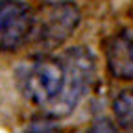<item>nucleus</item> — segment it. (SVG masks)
<instances>
[{
    "label": "nucleus",
    "mask_w": 133,
    "mask_h": 133,
    "mask_svg": "<svg viewBox=\"0 0 133 133\" xmlns=\"http://www.w3.org/2000/svg\"><path fill=\"white\" fill-rule=\"evenodd\" d=\"M96 76V57L85 46L41 54L19 69V87L43 115L63 118L74 113Z\"/></svg>",
    "instance_id": "f257e3e1"
},
{
    "label": "nucleus",
    "mask_w": 133,
    "mask_h": 133,
    "mask_svg": "<svg viewBox=\"0 0 133 133\" xmlns=\"http://www.w3.org/2000/svg\"><path fill=\"white\" fill-rule=\"evenodd\" d=\"M79 21L81 15L74 2L69 0L48 2L33 11L30 41L44 52H52L76 31Z\"/></svg>",
    "instance_id": "f03ea898"
},
{
    "label": "nucleus",
    "mask_w": 133,
    "mask_h": 133,
    "mask_svg": "<svg viewBox=\"0 0 133 133\" xmlns=\"http://www.w3.org/2000/svg\"><path fill=\"white\" fill-rule=\"evenodd\" d=\"M33 11L22 0H0V50H17L30 41Z\"/></svg>",
    "instance_id": "7ed1b4c3"
},
{
    "label": "nucleus",
    "mask_w": 133,
    "mask_h": 133,
    "mask_svg": "<svg viewBox=\"0 0 133 133\" xmlns=\"http://www.w3.org/2000/svg\"><path fill=\"white\" fill-rule=\"evenodd\" d=\"M105 63L118 79H133V30L124 28L105 41Z\"/></svg>",
    "instance_id": "20e7f679"
},
{
    "label": "nucleus",
    "mask_w": 133,
    "mask_h": 133,
    "mask_svg": "<svg viewBox=\"0 0 133 133\" xmlns=\"http://www.w3.org/2000/svg\"><path fill=\"white\" fill-rule=\"evenodd\" d=\"M113 115L118 126L133 129V87L122 91L113 100Z\"/></svg>",
    "instance_id": "39448f33"
},
{
    "label": "nucleus",
    "mask_w": 133,
    "mask_h": 133,
    "mask_svg": "<svg viewBox=\"0 0 133 133\" xmlns=\"http://www.w3.org/2000/svg\"><path fill=\"white\" fill-rule=\"evenodd\" d=\"M87 133H122V129L109 120H96L87 129Z\"/></svg>",
    "instance_id": "423d86ee"
},
{
    "label": "nucleus",
    "mask_w": 133,
    "mask_h": 133,
    "mask_svg": "<svg viewBox=\"0 0 133 133\" xmlns=\"http://www.w3.org/2000/svg\"><path fill=\"white\" fill-rule=\"evenodd\" d=\"M22 133H59V131H57V128H56L52 122L41 120V122H33V124H30Z\"/></svg>",
    "instance_id": "0eeeda50"
}]
</instances>
